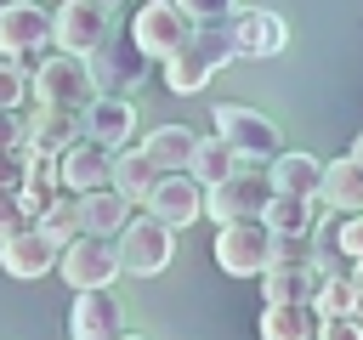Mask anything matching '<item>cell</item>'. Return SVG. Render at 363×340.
Wrapping results in <instances>:
<instances>
[{
	"mask_svg": "<svg viewBox=\"0 0 363 340\" xmlns=\"http://www.w3.org/2000/svg\"><path fill=\"white\" fill-rule=\"evenodd\" d=\"M23 125H28V142L40 153H68L74 142L91 136L85 130V108H74V102H34L23 113Z\"/></svg>",
	"mask_w": 363,
	"mask_h": 340,
	"instance_id": "4fadbf2b",
	"label": "cell"
},
{
	"mask_svg": "<svg viewBox=\"0 0 363 340\" xmlns=\"http://www.w3.org/2000/svg\"><path fill=\"white\" fill-rule=\"evenodd\" d=\"M34 170H40V147H34V142H11V147H0V187H23Z\"/></svg>",
	"mask_w": 363,
	"mask_h": 340,
	"instance_id": "f1b7e54d",
	"label": "cell"
},
{
	"mask_svg": "<svg viewBox=\"0 0 363 340\" xmlns=\"http://www.w3.org/2000/svg\"><path fill=\"white\" fill-rule=\"evenodd\" d=\"M142 210H153L159 221H170V227L182 232V227H193V221L204 215V181H199L193 170H164L159 187L142 198Z\"/></svg>",
	"mask_w": 363,
	"mask_h": 340,
	"instance_id": "5bb4252c",
	"label": "cell"
},
{
	"mask_svg": "<svg viewBox=\"0 0 363 340\" xmlns=\"http://www.w3.org/2000/svg\"><path fill=\"white\" fill-rule=\"evenodd\" d=\"M199 130L193 125H153L147 136H142V147L164 164V170H193V159H199Z\"/></svg>",
	"mask_w": 363,
	"mask_h": 340,
	"instance_id": "603a6c76",
	"label": "cell"
},
{
	"mask_svg": "<svg viewBox=\"0 0 363 340\" xmlns=\"http://www.w3.org/2000/svg\"><path fill=\"white\" fill-rule=\"evenodd\" d=\"M267 170L284 193H323V159H312V153H278V159H267Z\"/></svg>",
	"mask_w": 363,
	"mask_h": 340,
	"instance_id": "484cf974",
	"label": "cell"
},
{
	"mask_svg": "<svg viewBox=\"0 0 363 340\" xmlns=\"http://www.w3.org/2000/svg\"><path fill=\"white\" fill-rule=\"evenodd\" d=\"M130 193L125 187H113V181H102V187H91V193H79V210H85V232H125L130 227Z\"/></svg>",
	"mask_w": 363,
	"mask_h": 340,
	"instance_id": "ffe728a7",
	"label": "cell"
},
{
	"mask_svg": "<svg viewBox=\"0 0 363 340\" xmlns=\"http://www.w3.org/2000/svg\"><path fill=\"white\" fill-rule=\"evenodd\" d=\"M318 283H323V272L312 261H272L261 272V295L267 300H312Z\"/></svg>",
	"mask_w": 363,
	"mask_h": 340,
	"instance_id": "44dd1931",
	"label": "cell"
},
{
	"mask_svg": "<svg viewBox=\"0 0 363 340\" xmlns=\"http://www.w3.org/2000/svg\"><path fill=\"white\" fill-rule=\"evenodd\" d=\"M102 6H113V11H119V0H102Z\"/></svg>",
	"mask_w": 363,
	"mask_h": 340,
	"instance_id": "e575fe53",
	"label": "cell"
},
{
	"mask_svg": "<svg viewBox=\"0 0 363 340\" xmlns=\"http://www.w3.org/2000/svg\"><path fill=\"white\" fill-rule=\"evenodd\" d=\"M227 23H233L238 57H250V62H267V57H278V51L289 45V23H284L278 11H267V6H238Z\"/></svg>",
	"mask_w": 363,
	"mask_h": 340,
	"instance_id": "2e32d148",
	"label": "cell"
},
{
	"mask_svg": "<svg viewBox=\"0 0 363 340\" xmlns=\"http://www.w3.org/2000/svg\"><path fill=\"white\" fill-rule=\"evenodd\" d=\"M244 164H250V159H244V153H238V147H233V142L216 130V136H204V142H199L193 176H199L204 187H216V181H227V176H233V170H244Z\"/></svg>",
	"mask_w": 363,
	"mask_h": 340,
	"instance_id": "d4e9b609",
	"label": "cell"
},
{
	"mask_svg": "<svg viewBox=\"0 0 363 340\" xmlns=\"http://www.w3.org/2000/svg\"><path fill=\"white\" fill-rule=\"evenodd\" d=\"M193 28H199V17H193L182 0H147V6H136V17H130V34H136V45H142L153 62L176 57V51L193 40Z\"/></svg>",
	"mask_w": 363,
	"mask_h": 340,
	"instance_id": "5b68a950",
	"label": "cell"
},
{
	"mask_svg": "<svg viewBox=\"0 0 363 340\" xmlns=\"http://www.w3.org/2000/svg\"><path fill=\"white\" fill-rule=\"evenodd\" d=\"M57 261H62V244H57L40 221L17 227V232L0 244V272H6V278H17V283H34V278L57 272Z\"/></svg>",
	"mask_w": 363,
	"mask_h": 340,
	"instance_id": "30bf717a",
	"label": "cell"
},
{
	"mask_svg": "<svg viewBox=\"0 0 363 340\" xmlns=\"http://www.w3.org/2000/svg\"><path fill=\"white\" fill-rule=\"evenodd\" d=\"M113 153H119V147L85 136V142H74L68 153H57V181H62L68 193H91V187L113 181Z\"/></svg>",
	"mask_w": 363,
	"mask_h": 340,
	"instance_id": "e0dca14e",
	"label": "cell"
},
{
	"mask_svg": "<svg viewBox=\"0 0 363 340\" xmlns=\"http://www.w3.org/2000/svg\"><path fill=\"white\" fill-rule=\"evenodd\" d=\"M119 272H125L119 238H108V232H79L74 244H62L57 278H62L68 289H96V283H113Z\"/></svg>",
	"mask_w": 363,
	"mask_h": 340,
	"instance_id": "8992f818",
	"label": "cell"
},
{
	"mask_svg": "<svg viewBox=\"0 0 363 340\" xmlns=\"http://www.w3.org/2000/svg\"><path fill=\"white\" fill-rule=\"evenodd\" d=\"M34 215H28V204H23V187H0V244L17 232V227H28Z\"/></svg>",
	"mask_w": 363,
	"mask_h": 340,
	"instance_id": "f546056e",
	"label": "cell"
},
{
	"mask_svg": "<svg viewBox=\"0 0 363 340\" xmlns=\"http://www.w3.org/2000/svg\"><path fill=\"white\" fill-rule=\"evenodd\" d=\"M210 125L250 159V164H261V159H278L284 153V136H278V125L267 119V113H255V108H244V102H221L216 113H210Z\"/></svg>",
	"mask_w": 363,
	"mask_h": 340,
	"instance_id": "ba28073f",
	"label": "cell"
},
{
	"mask_svg": "<svg viewBox=\"0 0 363 340\" xmlns=\"http://www.w3.org/2000/svg\"><path fill=\"white\" fill-rule=\"evenodd\" d=\"M34 221H40V227H45L57 244H74V238L85 232V210H79V193H68V187H62V193H57V198H51V204L34 215Z\"/></svg>",
	"mask_w": 363,
	"mask_h": 340,
	"instance_id": "4316f807",
	"label": "cell"
},
{
	"mask_svg": "<svg viewBox=\"0 0 363 340\" xmlns=\"http://www.w3.org/2000/svg\"><path fill=\"white\" fill-rule=\"evenodd\" d=\"M272 244H278V227L267 215L221 221V232H216V266L227 278H261L272 266Z\"/></svg>",
	"mask_w": 363,
	"mask_h": 340,
	"instance_id": "7a4b0ae2",
	"label": "cell"
},
{
	"mask_svg": "<svg viewBox=\"0 0 363 340\" xmlns=\"http://www.w3.org/2000/svg\"><path fill=\"white\" fill-rule=\"evenodd\" d=\"M85 130H91L96 142H108V147H125V142L136 136V102L119 96V91H102V96L85 108Z\"/></svg>",
	"mask_w": 363,
	"mask_h": 340,
	"instance_id": "ac0fdd59",
	"label": "cell"
},
{
	"mask_svg": "<svg viewBox=\"0 0 363 340\" xmlns=\"http://www.w3.org/2000/svg\"><path fill=\"white\" fill-rule=\"evenodd\" d=\"M68 334H74V340H113V334H125V306H119L113 283L74 289V306H68Z\"/></svg>",
	"mask_w": 363,
	"mask_h": 340,
	"instance_id": "7c38bea8",
	"label": "cell"
},
{
	"mask_svg": "<svg viewBox=\"0 0 363 340\" xmlns=\"http://www.w3.org/2000/svg\"><path fill=\"white\" fill-rule=\"evenodd\" d=\"M227 62H238V45H233V23H199L193 40L159 62V79L170 96H199Z\"/></svg>",
	"mask_w": 363,
	"mask_h": 340,
	"instance_id": "6da1fadb",
	"label": "cell"
},
{
	"mask_svg": "<svg viewBox=\"0 0 363 340\" xmlns=\"http://www.w3.org/2000/svg\"><path fill=\"white\" fill-rule=\"evenodd\" d=\"M119 261H125V278H159L176 261V227L159 221L153 210L130 215V227L119 232Z\"/></svg>",
	"mask_w": 363,
	"mask_h": 340,
	"instance_id": "277c9868",
	"label": "cell"
},
{
	"mask_svg": "<svg viewBox=\"0 0 363 340\" xmlns=\"http://www.w3.org/2000/svg\"><path fill=\"white\" fill-rule=\"evenodd\" d=\"M102 91H96V74H91V57L79 51H51L40 57L34 68V102H74V108H91Z\"/></svg>",
	"mask_w": 363,
	"mask_h": 340,
	"instance_id": "3957f363",
	"label": "cell"
},
{
	"mask_svg": "<svg viewBox=\"0 0 363 340\" xmlns=\"http://www.w3.org/2000/svg\"><path fill=\"white\" fill-rule=\"evenodd\" d=\"M40 45H57V11L40 0H6L0 6V57H28Z\"/></svg>",
	"mask_w": 363,
	"mask_h": 340,
	"instance_id": "8fae6325",
	"label": "cell"
},
{
	"mask_svg": "<svg viewBox=\"0 0 363 340\" xmlns=\"http://www.w3.org/2000/svg\"><path fill=\"white\" fill-rule=\"evenodd\" d=\"M34 102V74L23 68V57H0V108H28Z\"/></svg>",
	"mask_w": 363,
	"mask_h": 340,
	"instance_id": "83f0119b",
	"label": "cell"
},
{
	"mask_svg": "<svg viewBox=\"0 0 363 340\" xmlns=\"http://www.w3.org/2000/svg\"><path fill=\"white\" fill-rule=\"evenodd\" d=\"M147 68H153V57L136 45V34L130 40H119V28L91 51V74H96V91H119V96H130L142 79H147Z\"/></svg>",
	"mask_w": 363,
	"mask_h": 340,
	"instance_id": "9c48e42d",
	"label": "cell"
},
{
	"mask_svg": "<svg viewBox=\"0 0 363 340\" xmlns=\"http://www.w3.org/2000/svg\"><path fill=\"white\" fill-rule=\"evenodd\" d=\"M272 193H278L272 170H267V176H255V164H244V170H233L227 181L204 187V215H210L216 227H221V221H238V215H267Z\"/></svg>",
	"mask_w": 363,
	"mask_h": 340,
	"instance_id": "52a82bcc",
	"label": "cell"
},
{
	"mask_svg": "<svg viewBox=\"0 0 363 340\" xmlns=\"http://www.w3.org/2000/svg\"><path fill=\"white\" fill-rule=\"evenodd\" d=\"M108 34H113V6H102V0H62L57 6V45L62 51L91 57Z\"/></svg>",
	"mask_w": 363,
	"mask_h": 340,
	"instance_id": "9a60e30c",
	"label": "cell"
},
{
	"mask_svg": "<svg viewBox=\"0 0 363 340\" xmlns=\"http://www.w3.org/2000/svg\"><path fill=\"white\" fill-rule=\"evenodd\" d=\"M159 176H164V164H159V159H153V153H147L142 142H136V147L125 142V147L113 153V187H125V193H130L136 204H142V198H147V193L159 187Z\"/></svg>",
	"mask_w": 363,
	"mask_h": 340,
	"instance_id": "cb8c5ba5",
	"label": "cell"
},
{
	"mask_svg": "<svg viewBox=\"0 0 363 340\" xmlns=\"http://www.w3.org/2000/svg\"><path fill=\"white\" fill-rule=\"evenodd\" d=\"M352 153H357V164H363V130H357V136H352Z\"/></svg>",
	"mask_w": 363,
	"mask_h": 340,
	"instance_id": "836d02e7",
	"label": "cell"
},
{
	"mask_svg": "<svg viewBox=\"0 0 363 340\" xmlns=\"http://www.w3.org/2000/svg\"><path fill=\"white\" fill-rule=\"evenodd\" d=\"M11 142H28V125L17 119V108H0V147H11Z\"/></svg>",
	"mask_w": 363,
	"mask_h": 340,
	"instance_id": "d6a6232c",
	"label": "cell"
},
{
	"mask_svg": "<svg viewBox=\"0 0 363 340\" xmlns=\"http://www.w3.org/2000/svg\"><path fill=\"white\" fill-rule=\"evenodd\" d=\"M272 261H312V232H278Z\"/></svg>",
	"mask_w": 363,
	"mask_h": 340,
	"instance_id": "4dcf8cb0",
	"label": "cell"
},
{
	"mask_svg": "<svg viewBox=\"0 0 363 340\" xmlns=\"http://www.w3.org/2000/svg\"><path fill=\"white\" fill-rule=\"evenodd\" d=\"M261 334L267 340H312V334H323V312L312 300H267Z\"/></svg>",
	"mask_w": 363,
	"mask_h": 340,
	"instance_id": "d6986e66",
	"label": "cell"
},
{
	"mask_svg": "<svg viewBox=\"0 0 363 340\" xmlns=\"http://www.w3.org/2000/svg\"><path fill=\"white\" fill-rule=\"evenodd\" d=\"M182 6H187L199 23H227V17L238 11V0H182Z\"/></svg>",
	"mask_w": 363,
	"mask_h": 340,
	"instance_id": "1f68e13d",
	"label": "cell"
},
{
	"mask_svg": "<svg viewBox=\"0 0 363 340\" xmlns=\"http://www.w3.org/2000/svg\"><path fill=\"white\" fill-rule=\"evenodd\" d=\"M318 198L329 210H340V215L363 210V164H357V153H340V159L323 164V193Z\"/></svg>",
	"mask_w": 363,
	"mask_h": 340,
	"instance_id": "7402d4cb",
	"label": "cell"
}]
</instances>
